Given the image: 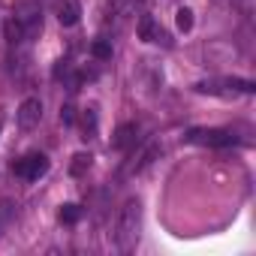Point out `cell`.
Returning <instances> with one entry per match:
<instances>
[{
  "mask_svg": "<svg viewBox=\"0 0 256 256\" xmlns=\"http://www.w3.org/2000/svg\"><path fill=\"white\" fill-rule=\"evenodd\" d=\"M78 4L76 0H58V22L64 24V28H72L76 22H78Z\"/></svg>",
  "mask_w": 256,
  "mask_h": 256,
  "instance_id": "obj_7",
  "label": "cell"
},
{
  "mask_svg": "<svg viewBox=\"0 0 256 256\" xmlns=\"http://www.w3.org/2000/svg\"><path fill=\"white\" fill-rule=\"evenodd\" d=\"M136 136H139V126H136V124H120L118 133H114V139H112V145L124 151V148H130V145L136 142Z\"/></svg>",
  "mask_w": 256,
  "mask_h": 256,
  "instance_id": "obj_8",
  "label": "cell"
},
{
  "mask_svg": "<svg viewBox=\"0 0 256 256\" xmlns=\"http://www.w3.org/2000/svg\"><path fill=\"white\" fill-rule=\"evenodd\" d=\"M0 126H4V124H0Z\"/></svg>",
  "mask_w": 256,
  "mask_h": 256,
  "instance_id": "obj_16",
  "label": "cell"
},
{
  "mask_svg": "<svg viewBox=\"0 0 256 256\" xmlns=\"http://www.w3.org/2000/svg\"><path fill=\"white\" fill-rule=\"evenodd\" d=\"M187 142L208 145V148H229V145H235V136L229 130H190Z\"/></svg>",
  "mask_w": 256,
  "mask_h": 256,
  "instance_id": "obj_4",
  "label": "cell"
},
{
  "mask_svg": "<svg viewBox=\"0 0 256 256\" xmlns=\"http://www.w3.org/2000/svg\"><path fill=\"white\" fill-rule=\"evenodd\" d=\"M12 172H16L18 178H24V181H36V178H42V175L48 172V160H46L42 154H28V157H22L18 163H12Z\"/></svg>",
  "mask_w": 256,
  "mask_h": 256,
  "instance_id": "obj_3",
  "label": "cell"
},
{
  "mask_svg": "<svg viewBox=\"0 0 256 256\" xmlns=\"http://www.w3.org/2000/svg\"><path fill=\"white\" fill-rule=\"evenodd\" d=\"M60 220H64V223H78V220H82V205L66 202V205L60 208Z\"/></svg>",
  "mask_w": 256,
  "mask_h": 256,
  "instance_id": "obj_9",
  "label": "cell"
},
{
  "mask_svg": "<svg viewBox=\"0 0 256 256\" xmlns=\"http://www.w3.org/2000/svg\"><path fill=\"white\" fill-rule=\"evenodd\" d=\"M40 118H42V102H40L36 96L24 100V102L18 106V114H16V120H18V126H22V130H34V126L40 124Z\"/></svg>",
  "mask_w": 256,
  "mask_h": 256,
  "instance_id": "obj_5",
  "label": "cell"
},
{
  "mask_svg": "<svg viewBox=\"0 0 256 256\" xmlns=\"http://www.w3.org/2000/svg\"><path fill=\"white\" fill-rule=\"evenodd\" d=\"M139 229H142V205H139V199H130V202L120 208L118 226H114V241H118V250L120 253L136 250Z\"/></svg>",
  "mask_w": 256,
  "mask_h": 256,
  "instance_id": "obj_1",
  "label": "cell"
},
{
  "mask_svg": "<svg viewBox=\"0 0 256 256\" xmlns=\"http://www.w3.org/2000/svg\"><path fill=\"white\" fill-rule=\"evenodd\" d=\"M82 124H84V133H94V130H96V112H94V108H84Z\"/></svg>",
  "mask_w": 256,
  "mask_h": 256,
  "instance_id": "obj_14",
  "label": "cell"
},
{
  "mask_svg": "<svg viewBox=\"0 0 256 256\" xmlns=\"http://www.w3.org/2000/svg\"><path fill=\"white\" fill-rule=\"evenodd\" d=\"M88 169H90V154H76V157H72L70 172H72V175H84Z\"/></svg>",
  "mask_w": 256,
  "mask_h": 256,
  "instance_id": "obj_10",
  "label": "cell"
},
{
  "mask_svg": "<svg viewBox=\"0 0 256 256\" xmlns=\"http://www.w3.org/2000/svg\"><path fill=\"white\" fill-rule=\"evenodd\" d=\"M175 22H178V30H184V34H187V30L193 28V12H190L187 6H181V10L175 12Z\"/></svg>",
  "mask_w": 256,
  "mask_h": 256,
  "instance_id": "obj_11",
  "label": "cell"
},
{
  "mask_svg": "<svg viewBox=\"0 0 256 256\" xmlns=\"http://www.w3.org/2000/svg\"><path fill=\"white\" fill-rule=\"evenodd\" d=\"M90 54H94L96 60H108V58H112V46H108L106 40H96V42L90 46Z\"/></svg>",
  "mask_w": 256,
  "mask_h": 256,
  "instance_id": "obj_12",
  "label": "cell"
},
{
  "mask_svg": "<svg viewBox=\"0 0 256 256\" xmlns=\"http://www.w3.org/2000/svg\"><path fill=\"white\" fill-rule=\"evenodd\" d=\"M139 40H145V42H160V40H166V34L160 30V24H157L151 16H142V18H139Z\"/></svg>",
  "mask_w": 256,
  "mask_h": 256,
  "instance_id": "obj_6",
  "label": "cell"
},
{
  "mask_svg": "<svg viewBox=\"0 0 256 256\" xmlns=\"http://www.w3.org/2000/svg\"><path fill=\"white\" fill-rule=\"evenodd\" d=\"M12 18L22 24V34L24 36H36L40 28H42V16H40V6L34 4V0H22V4H16Z\"/></svg>",
  "mask_w": 256,
  "mask_h": 256,
  "instance_id": "obj_2",
  "label": "cell"
},
{
  "mask_svg": "<svg viewBox=\"0 0 256 256\" xmlns=\"http://www.w3.org/2000/svg\"><path fill=\"white\" fill-rule=\"evenodd\" d=\"M72 120H76V108H72V106H64V108H60V124L70 126Z\"/></svg>",
  "mask_w": 256,
  "mask_h": 256,
  "instance_id": "obj_15",
  "label": "cell"
},
{
  "mask_svg": "<svg viewBox=\"0 0 256 256\" xmlns=\"http://www.w3.org/2000/svg\"><path fill=\"white\" fill-rule=\"evenodd\" d=\"M6 40H10V42H18V40H24V34H22V24H18L16 18H10V22H6Z\"/></svg>",
  "mask_w": 256,
  "mask_h": 256,
  "instance_id": "obj_13",
  "label": "cell"
}]
</instances>
